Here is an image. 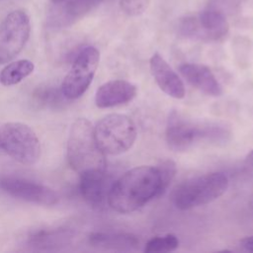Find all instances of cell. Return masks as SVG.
<instances>
[{
	"mask_svg": "<svg viewBox=\"0 0 253 253\" xmlns=\"http://www.w3.org/2000/svg\"><path fill=\"white\" fill-rule=\"evenodd\" d=\"M162 195L157 167L142 165L126 171L112 183L107 202L115 211L130 213Z\"/></svg>",
	"mask_w": 253,
	"mask_h": 253,
	"instance_id": "1",
	"label": "cell"
},
{
	"mask_svg": "<svg viewBox=\"0 0 253 253\" xmlns=\"http://www.w3.org/2000/svg\"><path fill=\"white\" fill-rule=\"evenodd\" d=\"M66 155L70 167L78 174L106 169V154L100 149L95 138L94 126L87 119L78 118L71 125Z\"/></svg>",
	"mask_w": 253,
	"mask_h": 253,
	"instance_id": "2",
	"label": "cell"
},
{
	"mask_svg": "<svg viewBox=\"0 0 253 253\" xmlns=\"http://www.w3.org/2000/svg\"><path fill=\"white\" fill-rule=\"evenodd\" d=\"M227 188L228 179L223 173H207L180 184L173 192L172 201L177 209L186 211L215 201Z\"/></svg>",
	"mask_w": 253,
	"mask_h": 253,
	"instance_id": "3",
	"label": "cell"
},
{
	"mask_svg": "<svg viewBox=\"0 0 253 253\" xmlns=\"http://www.w3.org/2000/svg\"><path fill=\"white\" fill-rule=\"evenodd\" d=\"M0 148L12 159L26 166L36 164L41 157V142L35 130L20 122L0 126Z\"/></svg>",
	"mask_w": 253,
	"mask_h": 253,
	"instance_id": "4",
	"label": "cell"
},
{
	"mask_svg": "<svg viewBox=\"0 0 253 253\" xmlns=\"http://www.w3.org/2000/svg\"><path fill=\"white\" fill-rule=\"evenodd\" d=\"M94 134L100 149L108 155L127 151L135 141L136 127L133 121L122 114H110L94 126Z\"/></svg>",
	"mask_w": 253,
	"mask_h": 253,
	"instance_id": "5",
	"label": "cell"
},
{
	"mask_svg": "<svg viewBox=\"0 0 253 253\" xmlns=\"http://www.w3.org/2000/svg\"><path fill=\"white\" fill-rule=\"evenodd\" d=\"M229 31V24L223 13L207 8L179 20L178 32L187 39L211 42L222 40Z\"/></svg>",
	"mask_w": 253,
	"mask_h": 253,
	"instance_id": "6",
	"label": "cell"
},
{
	"mask_svg": "<svg viewBox=\"0 0 253 253\" xmlns=\"http://www.w3.org/2000/svg\"><path fill=\"white\" fill-rule=\"evenodd\" d=\"M99 61L100 52L95 46L87 45L79 50L60 86L67 100L78 99L87 91L95 76Z\"/></svg>",
	"mask_w": 253,
	"mask_h": 253,
	"instance_id": "7",
	"label": "cell"
},
{
	"mask_svg": "<svg viewBox=\"0 0 253 253\" xmlns=\"http://www.w3.org/2000/svg\"><path fill=\"white\" fill-rule=\"evenodd\" d=\"M31 34L29 15L13 10L0 23V64L15 58L25 47Z\"/></svg>",
	"mask_w": 253,
	"mask_h": 253,
	"instance_id": "8",
	"label": "cell"
},
{
	"mask_svg": "<svg viewBox=\"0 0 253 253\" xmlns=\"http://www.w3.org/2000/svg\"><path fill=\"white\" fill-rule=\"evenodd\" d=\"M0 189L15 199L41 206H53L58 200L51 188L17 176L0 177Z\"/></svg>",
	"mask_w": 253,
	"mask_h": 253,
	"instance_id": "9",
	"label": "cell"
},
{
	"mask_svg": "<svg viewBox=\"0 0 253 253\" xmlns=\"http://www.w3.org/2000/svg\"><path fill=\"white\" fill-rule=\"evenodd\" d=\"M166 142L174 151H184L193 143L204 140V124H196L176 111L169 114L166 131Z\"/></svg>",
	"mask_w": 253,
	"mask_h": 253,
	"instance_id": "10",
	"label": "cell"
},
{
	"mask_svg": "<svg viewBox=\"0 0 253 253\" xmlns=\"http://www.w3.org/2000/svg\"><path fill=\"white\" fill-rule=\"evenodd\" d=\"M111 185L106 169L90 170L79 174L80 195L93 208H100L107 202Z\"/></svg>",
	"mask_w": 253,
	"mask_h": 253,
	"instance_id": "11",
	"label": "cell"
},
{
	"mask_svg": "<svg viewBox=\"0 0 253 253\" xmlns=\"http://www.w3.org/2000/svg\"><path fill=\"white\" fill-rule=\"evenodd\" d=\"M149 66L155 82L165 94L175 99L185 97L186 90L183 81L158 52L150 57Z\"/></svg>",
	"mask_w": 253,
	"mask_h": 253,
	"instance_id": "12",
	"label": "cell"
},
{
	"mask_svg": "<svg viewBox=\"0 0 253 253\" xmlns=\"http://www.w3.org/2000/svg\"><path fill=\"white\" fill-rule=\"evenodd\" d=\"M136 93V86L128 81L121 79L111 80L102 84L97 89L95 104L101 109L116 107L131 101Z\"/></svg>",
	"mask_w": 253,
	"mask_h": 253,
	"instance_id": "13",
	"label": "cell"
},
{
	"mask_svg": "<svg viewBox=\"0 0 253 253\" xmlns=\"http://www.w3.org/2000/svg\"><path fill=\"white\" fill-rule=\"evenodd\" d=\"M179 71L190 85L201 92L213 97L222 94L221 85L208 66L187 62L179 66Z\"/></svg>",
	"mask_w": 253,
	"mask_h": 253,
	"instance_id": "14",
	"label": "cell"
},
{
	"mask_svg": "<svg viewBox=\"0 0 253 253\" xmlns=\"http://www.w3.org/2000/svg\"><path fill=\"white\" fill-rule=\"evenodd\" d=\"M73 237V231L67 228L41 229L28 237V246L35 250H59L67 247Z\"/></svg>",
	"mask_w": 253,
	"mask_h": 253,
	"instance_id": "15",
	"label": "cell"
},
{
	"mask_svg": "<svg viewBox=\"0 0 253 253\" xmlns=\"http://www.w3.org/2000/svg\"><path fill=\"white\" fill-rule=\"evenodd\" d=\"M88 242L94 248L112 251H134L139 246L138 238L126 232H93Z\"/></svg>",
	"mask_w": 253,
	"mask_h": 253,
	"instance_id": "16",
	"label": "cell"
},
{
	"mask_svg": "<svg viewBox=\"0 0 253 253\" xmlns=\"http://www.w3.org/2000/svg\"><path fill=\"white\" fill-rule=\"evenodd\" d=\"M104 0H65L62 6L57 10L55 17L51 19V23L58 27H68L95 8H97Z\"/></svg>",
	"mask_w": 253,
	"mask_h": 253,
	"instance_id": "17",
	"label": "cell"
},
{
	"mask_svg": "<svg viewBox=\"0 0 253 253\" xmlns=\"http://www.w3.org/2000/svg\"><path fill=\"white\" fill-rule=\"evenodd\" d=\"M35 70V64L30 59H18L6 64L0 71V83L9 87L19 84Z\"/></svg>",
	"mask_w": 253,
	"mask_h": 253,
	"instance_id": "18",
	"label": "cell"
},
{
	"mask_svg": "<svg viewBox=\"0 0 253 253\" xmlns=\"http://www.w3.org/2000/svg\"><path fill=\"white\" fill-rule=\"evenodd\" d=\"M32 100L38 108L52 110L62 108L67 101L61 91V88L51 85L37 87L33 92Z\"/></svg>",
	"mask_w": 253,
	"mask_h": 253,
	"instance_id": "19",
	"label": "cell"
},
{
	"mask_svg": "<svg viewBox=\"0 0 253 253\" xmlns=\"http://www.w3.org/2000/svg\"><path fill=\"white\" fill-rule=\"evenodd\" d=\"M178 237L169 233L163 236H155L149 239L144 246V252H170L178 248Z\"/></svg>",
	"mask_w": 253,
	"mask_h": 253,
	"instance_id": "20",
	"label": "cell"
},
{
	"mask_svg": "<svg viewBox=\"0 0 253 253\" xmlns=\"http://www.w3.org/2000/svg\"><path fill=\"white\" fill-rule=\"evenodd\" d=\"M156 167H157V170L159 173L161 192H162V194H164L165 191L167 190L168 186L170 185L171 181L174 179V177L176 175V172H177L176 163L171 159H167V160L162 161Z\"/></svg>",
	"mask_w": 253,
	"mask_h": 253,
	"instance_id": "21",
	"label": "cell"
},
{
	"mask_svg": "<svg viewBox=\"0 0 253 253\" xmlns=\"http://www.w3.org/2000/svg\"><path fill=\"white\" fill-rule=\"evenodd\" d=\"M122 10L128 16L141 15L149 6L150 0H119Z\"/></svg>",
	"mask_w": 253,
	"mask_h": 253,
	"instance_id": "22",
	"label": "cell"
},
{
	"mask_svg": "<svg viewBox=\"0 0 253 253\" xmlns=\"http://www.w3.org/2000/svg\"><path fill=\"white\" fill-rule=\"evenodd\" d=\"M242 0H211L208 8L217 10L225 15V11H233L237 8Z\"/></svg>",
	"mask_w": 253,
	"mask_h": 253,
	"instance_id": "23",
	"label": "cell"
},
{
	"mask_svg": "<svg viewBox=\"0 0 253 253\" xmlns=\"http://www.w3.org/2000/svg\"><path fill=\"white\" fill-rule=\"evenodd\" d=\"M240 246L249 252H253V236H248L240 240Z\"/></svg>",
	"mask_w": 253,
	"mask_h": 253,
	"instance_id": "24",
	"label": "cell"
},
{
	"mask_svg": "<svg viewBox=\"0 0 253 253\" xmlns=\"http://www.w3.org/2000/svg\"><path fill=\"white\" fill-rule=\"evenodd\" d=\"M245 163L248 167L253 169V150H251L245 157Z\"/></svg>",
	"mask_w": 253,
	"mask_h": 253,
	"instance_id": "25",
	"label": "cell"
},
{
	"mask_svg": "<svg viewBox=\"0 0 253 253\" xmlns=\"http://www.w3.org/2000/svg\"><path fill=\"white\" fill-rule=\"evenodd\" d=\"M53 4H61L62 2H64L65 0H50Z\"/></svg>",
	"mask_w": 253,
	"mask_h": 253,
	"instance_id": "26",
	"label": "cell"
}]
</instances>
